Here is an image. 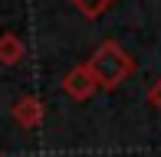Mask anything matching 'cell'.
Masks as SVG:
<instances>
[{
  "mask_svg": "<svg viewBox=\"0 0 161 157\" xmlns=\"http://www.w3.org/2000/svg\"><path fill=\"white\" fill-rule=\"evenodd\" d=\"M86 66H89V72L96 75L99 89H115V85H122L131 72H135L131 56L119 46V43H112V39L99 43L96 53L89 56V62H86Z\"/></svg>",
  "mask_w": 161,
  "mask_h": 157,
  "instance_id": "1",
  "label": "cell"
},
{
  "mask_svg": "<svg viewBox=\"0 0 161 157\" xmlns=\"http://www.w3.org/2000/svg\"><path fill=\"white\" fill-rule=\"evenodd\" d=\"M63 92L69 98H76V102H86V98H92L99 92V82H96V75L89 72V66H72L69 72H66V78H63Z\"/></svg>",
  "mask_w": 161,
  "mask_h": 157,
  "instance_id": "2",
  "label": "cell"
},
{
  "mask_svg": "<svg viewBox=\"0 0 161 157\" xmlns=\"http://www.w3.org/2000/svg\"><path fill=\"white\" fill-rule=\"evenodd\" d=\"M10 115H13V121H17L23 131H36V128L43 124L46 108H43V102H40L36 95H23V98H17V102H13Z\"/></svg>",
  "mask_w": 161,
  "mask_h": 157,
  "instance_id": "3",
  "label": "cell"
},
{
  "mask_svg": "<svg viewBox=\"0 0 161 157\" xmlns=\"http://www.w3.org/2000/svg\"><path fill=\"white\" fill-rule=\"evenodd\" d=\"M23 39L17 33H0V66H17L23 59Z\"/></svg>",
  "mask_w": 161,
  "mask_h": 157,
  "instance_id": "4",
  "label": "cell"
},
{
  "mask_svg": "<svg viewBox=\"0 0 161 157\" xmlns=\"http://www.w3.org/2000/svg\"><path fill=\"white\" fill-rule=\"evenodd\" d=\"M72 7H76L79 13H82L86 20H96V17H102V13L108 10V7L115 3V0H69Z\"/></svg>",
  "mask_w": 161,
  "mask_h": 157,
  "instance_id": "5",
  "label": "cell"
},
{
  "mask_svg": "<svg viewBox=\"0 0 161 157\" xmlns=\"http://www.w3.org/2000/svg\"><path fill=\"white\" fill-rule=\"evenodd\" d=\"M148 105H151L155 111H161V78H158V82L148 89Z\"/></svg>",
  "mask_w": 161,
  "mask_h": 157,
  "instance_id": "6",
  "label": "cell"
}]
</instances>
